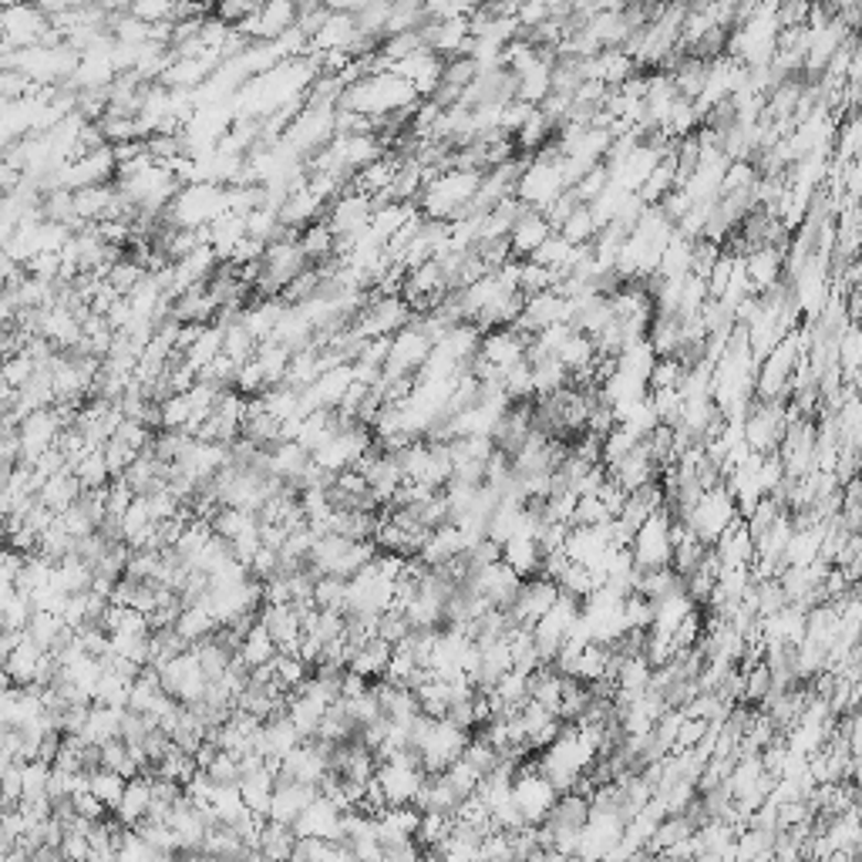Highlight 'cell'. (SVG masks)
<instances>
[{
    "instance_id": "1",
    "label": "cell",
    "mask_w": 862,
    "mask_h": 862,
    "mask_svg": "<svg viewBox=\"0 0 862 862\" xmlns=\"http://www.w3.org/2000/svg\"><path fill=\"white\" fill-rule=\"evenodd\" d=\"M422 102L425 98L415 92V85L397 72H371L344 88L338 108L384 118V115H415Z\"/></svg>"
},
{
    "instance_id": "2",
    "label": "cell",
    "mask_w": 862,
    "mask_h": 862,
    "mask_svg": "<svg viewBox=\"0 0 862 862\" xmlns=\"http://www.w3.org/2000/svg\"><path fill=\"white\" fill-rule=\"evenodd\" d=\"M482 175L486 172H479V169H445V172H438L435 179L425 182V189L418 195V210L428 220H445V223L466 216L479 185H482Z\"/></svg>"
},
{
    "instance_id": "3",
    "label": "cell",
    "mask_w": 862,
    "mask_h": 862,
    "mask_svg": "<svg viewBox=\"0 0 862 862\" xmlns=\"http://www.w3.org/2000/svg\"><path fill=\"white\" fill-rule=\"evenodd\" d=\"M466 745H469V727L455 724L448 714L445 717L422 714L412 727V748L418 752L428 775H438L451 762H458Z\"/></svg>"
},
{
    "instance_id": "4",
    "label": "cell",
    "mask_w": 862,
    "mask_h": 862,
    "mask_svg": "<svg viewBox=\"0 0 862 862\" xmlns=\"http://www.w3.org/2000/svg\"><path fill=\"white\" fill-rule=\"evenodd\" d=\"M226 213H230V189L223 182H189L179 189L172 206L166 210V223L185 230H206Z\"/></svg>"
},
{
    "instance_id": "5",
    "label": "cell",
    "mask_w": 862,
    "mask_h": 862,
    "mask_svg": "<svg viewBox=\"0 0 862 862\" xmlns=\"http://www.w3.org/2000/svg\"><path fill=\"white\" fill-rule=\"evenodd\" d=\"M738 515H742V506H738L732 486H727V482H717V486L704 489L701 499H698V502H694L681 519L694 529V536H698V540H704L707 546H714L717 536H721L724 529L732 525Z\"/></svg>"
},
{
    "instance_id": "6",
    "label": "cell",
    "mask_w": 862,
    "mask_h": 862,
    "mask_svg": "<svg viewBox=\"0 0 862 862\" xmlns=\"http://www.w3.org/2000/svg\"><path fill=\"white\" fill-rule=\"evenodd\" d=\"M637 570H660L674 560V509L660 506L630 540Z\"/></svg>"
},
{
    "instance_id": "7",
    "label": "cell",
    "mask_w": 862,
    "mask_h": 862,
    "mask_svg": "<svg viewBox=\"0 0 862 862\" xmlns=\"http://www.w3.org/2000/svg\"><path fill=\"white\" fill-rule=\"evenodd\" d=\"M338 136V108L334 105H304L297 118L287 125L284 142L297 156H317L323 146H330Z\"/></svg>"
},
{
    "instance_id": "8",
    "label": "cell",
    "mask_w": 862,
    "mask_h": 862,
    "mask_svg": "<svg viewBox=\"0 0 862 862\" xmlns=\"http://www.w3.org/2000/svg\"><path fill=\"white\" fill-rule=\"evenodd\" d=\"M156 671H159V678H162V688H166L175 701H182V704L203 701V694H206V688H210V674H206V668H203V660H199L195 647L175 653L172 660H166V664L156 668Z\"/></svg>"
},
{
    "instance_id": "9",
    "label": "cell",
    "mask_w": 862,
    "mask_h": 862,
    "mask_svg": "<svg viewBox=\"0 0 862 862\" xmlns=\"http://www.w3.org/2000/svg\"><path fill=\"white\" fill-rule=\"evenodd\" d=\"M432 351H435V341L412 320L408 327H402L391 338V354H387V364H384V377H415L425 368V361L432 358Z\"/></svg>"
},
{
    "instance_id": "10",
    "label": "cell",
    "mask_w": 862,
    "mask_h": 862,
    "mask_svg": "<svg viewBox=\"0 0 862 862\" xmlns=\"http://www.w3.org/2000/svg\"><path fill=\"white\" fill-rule=\"evenodd\" d=\"M0 31H4V51L44 44V38L51 34V18H47L38 4H31V0H28V4L4 8V18H0Z\"/></svg>"
},
{
    "instance_id": "11",
    "label": "cell",
    "mask_w": 862,
    "mask_h": 862,
    "mask_svg": "<svg viewBox=\"0 0 862 862\" xmlns=\"http://www.w3.org/2000/svg\"><path fill=\"white\" fill-rule=\"evenodd\" d=\"M300 24V0H267L256 14L243 18L236 31H243L249 41H274Z\"/></svg>"
},
{
    "instance_id": "12",
    "label": "cell",
    "mask_w": 862,
    "mask_h": 862,
    "mask_svg": "<svg viewBox=\"0 0 862 862\" xmlns=\"http://www.w3.org/2000/svg\"><path fill=\"white\" fill-rule=\"evenodd\" d=\"M560 583L556 579H550V576H529V579H522V589H519V596H515V604L509 607V614H512V624H522V627H536L543 617H546V610L560 600Z\"/></svg>"
},
{
    "instance_id": "13",
    "label": "cell",
    "mask_w": 862,
    "mask_h": 862,
    "mask_svg": "<svg viewBox=\"0 0 862 862\" xmlns=\"http://www.w3.org/2000/svg\"><path fill=\"white\" fill-rule=\"evenodd\" d=\"M371 216H374V195H368V192H358V189H344L334 203L327 206V213H323V220H327V226L334 230V236H354V233H361L368 223H371Z\"/></svg>"
},
{
    "instance_id": "14",
    "label": "cell",
    "mask_w": 862,
    "mask_h": 862,
    "mask_svg": "<svg viewBox=\"0 0 862 862\" xmlns=\"http://www.w3.org/2000/svg\"><path fill=\"white\" fill-rule=\"evenodd\" d=\"M300 742H304L300 727L294 724V717H290L287 711H280V714H274V717L263 721V727L256 732V742H253V752L263 755L270 765H280V758H284L287 752H294Z\"/></svg>"
},
{
    "instance_id": "15",
    "label": "cell",
    "mask_w": 862,
    "mask_h": 862,
    "mask_svg": "<svg viewBox=\"0 0 862 862\" xmlns=\"http://www.w3.org/2000/svg\"><path fill=\"white\" fill-rule=\"evenodd\" d=\"M354 381H358L354 377V364H338V368L323 371L313 384L304 387V408L307 412H317V408L338 412Z\"/></svg>"
},
{
    "instance_id": "16",
    "label": "cell",
    "mask_w": 862,
    "mask_h": 862,
    "mask_svg": "<svg viewBox=\"0 0 862 862\" xmlns=\"http://www.w3.org/2000/svg\"><path fill=\"white\" fill-rule=\"evenodd\" d=\"M445 61H448V57L435 54L432 47H422V51H415V54H408V57L397 61L391 72H397L402 78H408L422 98H435V92H438V85H441V75H445Z\"/></svg>"
},
{
    "instance_id": "17",
    "label": "cell",
    "mask_w": 862,
    "mask_h": 862,
    "mask_svg": "<svg viewBox=\"0 0 862 862\" xmlns=\"http://www.w3.org/2000/svg\"><path fill=\"white\" fill-rule=\"evenodd\" d=\"M47 653H51V650H44V647L24 630V637L18 640V647L4 657V688H8V684H21V688L38 684Z\"/></svg>"
},
{
    "instance_id": "18",
    "label": "cell",
    "mask_w": 862,
    "mask_h": 862,
    "mask_svg": "<svg viewBox=\"0 0 862 862\" xmlns=\"http://www.w3.org/2000/svg\"><path fill=\"white\" fill-rule=\"evenodd\" d=\"M297 836H317V839H338L344 842V809L338 802H330L320 791L317 799L304 809V816L294 822Z\"/></svg>"
},
{
    "instance_id": "19",
    "label": "cell",
    "mask_w": 862,
    "mask_h": 862,
    "mask_svg": "<svg viewBox=\"0 0 862 862\" xmlns=\"http://www.w3.org/2000/svg\"><path fill=\"white\" fill-rule=\"evenodd\" d=\"M425 47H432L441 57L469 54L472 44V21L469 18H448V21H425L422 24Z\"/></svg>"
},
{
    "instance_id": "20",
    "label": "cell",
    "mask_w": 862,
    "mask_h": 862,
    "mask_svg": "<svg viewBox=\"0 0 862 862\" xmlns=\"http://www.w3.org/2000/svg\"><path fill=\"white\" fill-rule=\"evenodd\" d=\"M259 624L267 627L284 653H300L304 640V614L297 604H263Z\"/></svg>"
},
{
    "instance_id": "21",
    "label": "cell",
    "mask_w": 862,
    "mask_h": 862,
    "mask_svg": "<svg viewBox=\"0 0 862 862\" xmlns=\"http://www.w3.org/2000/svg\"><path fill=\"white\" fill-rule=\"evenodd\" d=\"M714 553H717L721 566H752L755 563V533H752V525H748L745 515H738L717 536Z\"/></svg>"
},
{
    "instance_id": "22",
    "label": "cell",
    "mask_w": 862,
    "mask_h": 862,
    "mask_svg": "<svg viewBox=\"0 0 862 862\" xmlns=\"http://www.w3.org/2000/svg\"><path fill=\"white\" fill-rule=\"evenodd\" d=\"M553 233H556V230H553V223L546 220V213L529 206V210L515 220V226H512V233H509V246H512V253H515L519 259H529Z\"/></svg>"
},
{
    "instance_id": "23",
    "label": "cell",
    "mask_w": 862,
    "mask_h": 862,
    "mask_svg": "<svg viewBox=\"0 0 862 862\" xmlns=\"http://www.w3.org/2000/svg\"><path fill=\"white\" fill-rule=\"evenodd\" d=\"M461 553H469V536H466V529H461L458 522L448 519V522H441V525L432 529L418 556H422L428 566H441V563H448V560H455V556H461Z\"/></svg>"
},
{
    "instance_id": "24",
    "label": "cell",
    "mask_w": 862,
    "mask_h": 862,
    "mask_svg": "<svg viewBox=\"0 0 862 862\" xmlns=\"http://www.w3.org/2000/svg\"><path fill=\"white\" fill-rule=\"evenodd\" d=\"M320 788L317 785H307V781H294V778H280L277 781V791H274V806H270V819L277 822H287L294 826L304 809L317 799Z\"/></svg>"
},
{
    "instance_id": "25",
    "label": "cell",
    "mask_w": 862,
    "mask_h": 862,
    "mask_svg": "<svg viewBox=\"0 0 862 862\" xmlns=\"http://www.w3.org/2000/svg\"><path fill=\"white\" fill-rule=\"evenodd\" d=\"M149 812H152V775L142 771V775H136V778H128L121 802H118V809H115L111 816H115L125 829H136V826H142V822L149 819Z\"/></svg>"
},
{
    "instance_id": "26",
    "label": "cell",
    "mask_w": 862,
    "mask_h": 862,
    "mask_svg": "<svg viewBox=\"0 0 862 862\" xmlns=\"http://www.w3.org/2000/svg\"><path fill=\"white\" fill-rule=\"evenodd\" d=\"M310 461H313V451H307L300 441H287V438H284V441H277V445L270 448V455H267V472L294 486V482L307 472Z\"/></svg>"
},
{
    "instance_id": "27",
    "label": "cell",
    "mask_w": 862,
    "mask_h": 862,
    "mask_svg": "<svg viewBox=\"0 0 862 862\" xmlns=\"http://www.w3.org/2000/svg\"><path fill=\"white\" fill-rule=\"evenodd\" d=\"M327 206H330L327 199H320L310 185H300L297 192L287 195V203L280 206V220L290 230H307L310 223L320 220V213H327Z\"/></svg>"
},
{
    "instance_id": "28",
    "label": "cell",
    "mask_w": 862,
    "mask_h": 862,
    "mask_svg": "<svg viewBox=\"0 0 862 862\" xmlns=\"http://www.w3.org/2000/svg\"><path fill=\"white\" fill-rule=\"evenodd\" d=\"M502 563H509L522 579L540 576L543 573V546L536 536L529 533H515L512 540L502 543Z\"/></svg>"
},
{
    "instance_id": "29",
    "label": "cell",
    "mask_w": 862,
    "mask_h": 862,
    "mask_svg": "<svg viewBox=\"0 0 862 862\" xmlns=\"http://www.w3.org/2000/svg\"><path fill=\"white\" fill-rule=\"evenodd\" d=\"M422 829V809L418 806H387L377 816V836L381 842H402V839H418Z\"/></svg>"
},
{
    "instance_id": "30",
    "label": "cell",
    "mask_w": 862,
    "mask_h": 862,
    "mask_svg": "<svg viewBox=\"0 0 862 862\" xmlns=\"http://www.w3.org/2000/svg\"><path fill=\"white\" fill-rule=\"evenodd\" d=\"M391 653H394V643H387L384 637H371L364 640L354 653H351V664L348 671L368 678V681H381L387 664H391Z\"/></svg>"
},
{
    "instance_id": "31",
    "label": "cell",
    "mask_w": 862,
    "mask_h": 862,
    "mask_svg": "<svg viewBox=\"0 0 862 862\" xmlns=\"http://www.w3.org/2000/svg\"><path fill=\"white\" fill-rule=\"evenodd\" d=\"M121 717H125V707H115V704H92L88 711V721L82 727V738L88 745H105L111 738H121Z\"/></svg>"
},
{
    "instance_id": "32",
    "label": "cell",
    "mask_w": 862,
    "mask_h": 862,
    "mask_svg": "<svg viewBox=\"0 0 862 862\" xmlns=\"http://www.w3.org/2000/svg\"><path fill=\"white\" fill-rule=\"evenodd\" d=\"M236 653H240L243 664L253 671V668H263V664H274V657L280 653V647H277L274 634L256 620V624L243 634V643H240Z\"/></svg>"
},
{
    "instance_id": "33",
    "label": "cell",
    "mask_w": 862,
    "mask_h": 862,
    "mask_svg": "<svg viewBox=\"0 0 862 862\" xmlns=\"http://www.w3.org/2000/svg\"><path fill=\"white\" fill-rule=\"evenodd\" d=\"M82 492H85V486L78 482V476H75L72 469H64V472H57V476H51V479L41 482L38 499H41L44 506H51L54 512H64V509L75 506V502L82 499Z\"/></svg>"
},
{
    "instance_id": "34",
    "label": "cell",
    "mask_w": 862,
    "mask_h": 862,
    "mask_svg": "<svg viewBox=\"0 0 862 862\" xmlns=\"http://www.w3.org/2000/svg\"><path fill=\"white\" fill-rule=\"evenodd\" d=\"M397 166H402V159L381 156L377 162L364 166V169L351 179V189L368 192V195H374V199H387V189H391V182H394V175H397Z\"/></svg>"
},
{
    "instance_id": "35",
    "label": "cell",
    "mask_w": 862,
    "mask_h": 862,
    "mask_svg": "<svg viewBox=\"0 0 862 862\" xmlns=\"http://www.w3.org/2000/svg\"><path fill=\"white\" fill-rule=\"evenodd\" d=\"M223 624L213 617V610L199 600V604H189V607H182V614H179V620H175V630L195 647L199 640H206V637H213L216 630H220Z\"/></svg>"
},
{
    "instance_id": "36",
    "label": "cell",
    "mask_w": 862,
    "mask_h": 862,
    "mask_svg": "<svg viewBox=\"0 0 862 862\" xmlns=\"http://www.w3.org/2000/svg\"><path fill=\"white\" fill-rule=\"evenodd\" d=\"M263 397V408H267L274 418L287 422V418H304L307 408H304V391L300 387H290V384H274L259 394Z\"/></svg>"
},
{
    "instance_id": "37",
    "label": "cell",
    "mask_w": 862,
    "mask_h": 862,
    "mask_svg": "<svg viewBox=\"0 0 862 862\" xmlns=\"http://www.w3.org/2000/svg\"><path fill=\"white\" fill-rule=\"evenodd\" d=\"M223 338H226V327L223 323H206V330L199 334V341L182 354V361L189 364V368H195V371H203V368H210L220 354H223Z\"/></svg>"
},
{
    "instance_id": "38",
    "label": "cell",
    "mask_w": 862,
    "mask_h": 862,
    "mask_svg": "<svg viewBox=\"0 0 862 862\" xmlns=\"http://www.w3.org/2000/svg\"><path fill=\"white\" fill-rule=\"evenodd\" d=\"M72 472L78 476V482L85 486V492H88V489H105V486L115 479V476H111V466H108L105 448H88L82 458L72 461Z\"/></svg>"
},
{
    "instance_id": "39",
    "label": "cell",
    "mask_w": 862,
    "mask_h": 862,
    "mask_svg": "<svg viewBox=\"0 0 862 862\" xmlns=\"http://www.w3.org/2000/svg\"><path fill=\"white\" fill-rule=\"evenodd\" d=\"M28 634H31L44 650H57L75 630L64 624V617L54 614V610H34V617H31V624H28Z\"/></svg>"
},
{
    "instance_id": "40",
    "label": "cell",
    "mask_w": 862,
    "mask_h": 862,
    "mask_svg": "<svg viewBox=\"0 0 862 862\" xmlns=\"http://www.w3.org/2000/svg\"><path fill=\"white\" fill-rule=\"evenodd\" d=\"M294 845H297V829L287 826V822H277V819H267L263 822V832H259V855H274V859H284V855H294Z\"/></svg>"
},
{
    "instance_id": "41",
    "label": "cell",
    "mask_w": 862,
    "mask_h": 862,
    "mask_svg": "<svg viewBox=\"0 0 862 862\" xmlns=\"http://www.w3.org/2000/svg\"><path fill=\"white\" fill-rule=\"evenodd\" d=\"M300 246L310 256V263H327L338 253V236L327 226V220H317L307 230H300Z\"/></svg>"
},
{
    "instance_id": "42",
    "label": "cell",
    "mask_w": 862,
    "mask_h": 862,
    "mask_svg": "<svg viewBox=\"0 0 862 862\" xmlns=\"http://www.w3.org/2000/svg\"><path fill=\"white\" fill-rule=\"evenodd\" d=\"M125 785H128V778H125L121 771H115V768H105V765L92 768V791H95L98 799L108 806V812H115V809H118L121 795H125Z\"/></svg>"
},
{
    "instance_id": "43",
    "label": "cell",
    "mask_w": 862,
    "mask_h": 862,
    "mask_svg": "<svg viewBox=\"0 0 862 862\" xmlns=\"http://www.w3.org/2000/svg\"><path fill=\"white\" fill-rule=\"evenodd\" d=\"M313 604L320 610H341L348 614V579L344 576H317V586H313Z\"/></svg>"
},
{
    "instance_id": "44",
    "label": "cell",
    "mask_w": 862,
    "mask_h": 862,
    "mask_svg": "<svg viewBox=\"0 0 862 862\" xmlns=\"http://www.w3.org/2000/svg\"><path fill=\"white\" fill-rule=\"evenodd\" d=\"M149 274H152V270L146 267L142 259H136V256L125 259V256H121L118 263H111V267H108V284H111L115 290H121V294H131Z\"/></svg>"
},
{
    "instance_id": "45",
    "label": "cell",
    "mask_w": 862,
    "mask_h": 862,
    "mask_svg": "<svg viewBox=\"0 0 862 862\" xmlns=\"http://www.w3.org/2000/svg\"><path fill=\"white\" fill-rule=\"evenodd\" d=\"M307 668H310V664H307L300 653H284V650H280V653L274 657V678H277V684H280L284 691H290V694L310 678Z\"/></svg>"
},
{
    "instance_id": "46",
    "label": "cell",
    "mask_w": 862,
    "mask_h": 862,
    "mask_svg": "<svg viewBox=\"0 0 862 862\" xmlns=\"http://www.w3.org/2000/svg\"><path fill=\"white\" fill-rule=\"evenodd\" d=\"M256 348H259V341L249 334V327L243 320L226 323V338H223V354L226 358H233L236 364H246L256 354Z\"/></svg>"
},
{
    "instance_id": "47",
    "label": "cell",
    "mask_w": 862,
    "mask_h": 862,
    "mask_svg": "<svg viewBox=\"0 0 862 862\" xmlns=\"http://www.w3.org/2000/svg\"><path fill=\"white\" fill-rule=\"evenodd\" d=\"M111 38L121 41V44H149L152 41V24L125 11V14L111 18Z\"/></svg>"
},
{
    "instance_id": "48",
    "label": "cell",
    "mask_w": 862,
    "mask_h": 862,
    "mask_svg": "<svg viewBox=\"0 0 862 862\" xmlns=\"http://www.w3.org/2000/svg\"><path fill=\"white\" fill-rule=\"evenodd\" d=\"M162 852L139 832V829H125L121 832V842H118V859H128V862H139V859H159Z\"/></svg>"
},
{
    "instance_id": "49",
    "label": "cell",
    "mask_w": 862,
    "mask_h": 862,
    "mask_svg": "<svg viewBox=\"0 0 862 862\" xmlns=\"http://www.w3.org/2000/svg\"><path fill=\"white\" fill-rule=\"evenodd\" d=\"M179 0H128V14H136L149 24H162L175 18Z\"/></svg>"
},
{
    "instance_id": "50",
    "label": "cell",
    "mask_w": 862,
    "mask_h": 862,
    "mask_svg": "<svg viewBox=\"0 0 862 862\" xmlns=\"http://www.w3.org/2000/svg\"><path fill=\"white\" fill-rule=\"evenodd\" d=\"M38 374V361L31 358V354H11L8 358V364H4V387H14V391H21V387H28L31 384V377Z\"/></svg>"
},
{
    "instance_id": "51",
    "label": "cell",
    "mask_w": 862,
    "mask_h": 862,
    "mask_svg": "<svg viewBox=\"0 0 862 862\" xmlns=\"http://www.w3.org/2000/svg\"><path fill=\"white\" fill-rule=\"evenodd\" d=\"M102 0H68V8H98Z\"/></svg>"
},
{
    "instance_id": "52",
    "label": "cell",
    "mask_w": 862,
    "mask_h": 862,
    "mask_svg": "<svg viewBox=\"0 0 862 862\" xmlns=\"http://www.w3.org/2000/svg\"><path fill=\"white\" fill-rule=\"evenodd\" d=\"M4 8H18V4H28V0H0Z\"/></svg>"
}]
</instances>
